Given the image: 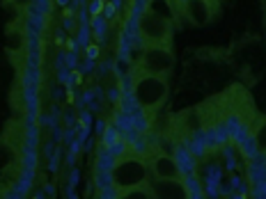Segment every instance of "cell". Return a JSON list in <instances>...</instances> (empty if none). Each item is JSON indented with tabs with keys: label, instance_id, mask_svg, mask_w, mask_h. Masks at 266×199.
I'll list each match as a JSON object with an SVG mask.
<instances>
[{
	"label": "cell",
	"instance_id": "32",
	"mask_svg": "<svg viewBox=\"0 0 266 199\" xmlns=\"http://www.w3.org/2000/svg\"><path fill=\"white\" fill-rule=\"evenodd\" d=\"M12 3L16 5L18 9H21V7H28V5H30V0H12Z\"/></svg>",
	"mask_w": 266,
	"mask_h": 199
},
{
	"label": "cell",
	"instance_id": "22",
	"mask_svg": "<svg viewBox=\"0 0 266 199\" xmlns=\"http://www.w3.org/2000/svg\"><path fill=\"white\" fill-rule=\"evenodd\" d=\"M90 37H92V28L90 26H78V35H76V51L87 48Z\"/></svg>",
	"mask_w": 266,
	"mask_h": 199
},
{
	"label": "cell",
	"instance_id": "18",
	"mask_svg": "<svg viewBox=\"0 0 266 199\" xmlns=\"http://www.w3.org/2000/svg\"><path fill=\"white\" fill-rule=\"evenodd\" d=\"M106 26H108V21L103 18V14H99V16H92V21H90V28H92V35L97 37V41H103V37H106Z\"/></svg>",
	"mask_w": 266,
	"mask_h": 199
},
{
	"label": "cell",
	"instance_id": "35",
	"mask_svg": "<svg viewBox=\"0 0 266 199\" xmlns=\"http://www.w3.org/2000/svg\"><path fill=\"white\" fill-rule=\"evenodd\" d=\"M151 199H156V197H154V195H151Z\"/></svg>",
	"mask_w": 266,
	"mask_h": 199
},
{
	"label": "cell",
	"instance_id": "27",
	"mask_svg": "<svg viewBox=\"0 0 266 199\" xmlns=\"http://www.w3.org/2000/svg\"><path fill=\"white\" fill-rule=\"evenodd\" d=\"M120 98H122V92L117 87L108 89V101H110V103H115V106H117V103H120Z\"/></svg>",
	"mask_w": 266,
	"mask_h": 199
},
{
	"label": "cell",
	"instance_id": "14",
	"mask_svg": "<svg viewBox=\"0 0 266 199\" xmlns=\"http://www.w3.org/2000/svg\"><path fill=\"white\" fill-rule=\"evenodd\" d=\"M120 140H122V133L117 131V126L113 124V121H108L106 129H103V133H101V144L103 146H113L115 142H120Z\"/></svg>",
	"mask_w": 266,
	"mask_h": 199
},
{
	"label": "cell",
	"instance_id": "33",
	"mask_svg": "<svg viewBox=\"0 0 266 199\" xmlns=\"http://www.w3.org/2000/svg\"><path fill=\"white\" fill-rule=\"evenodd\" d=\"M55 5H60V7H69L71 5V0H53Z\"/></svg>",
	"mask_w": 266,
	"mask_h": 199
},
{
	"label": "cell",
	"instance_id": "8",
	"mask_svg": "<svg viewBox=\"0 0 266 199\" xmlns=\"http://www.w3.org/2000/svg\"><path fill=\"white\" fill-rule=\"evenodd\" d=\"M172 158H174V163H177V167H179V172H182V174H197L199 160L191 154V151L186 149V146L182 144V142H177Z\"/></svg>",
	"mask_w": 266,
	"mask_h": 199
},
{
	"label": "cell",
	"instance_id": "25",
	"mask_svg": "<svg viewBox=\"0 0 266 199\" xmlns=\"http://www.w3.org/2000/svg\"><path fill=\"white\" fill-rule=\"evenodd\" d=\"M103 7H106V3H103V0H90L87 12L92 14V16H99V14H103Z\"/></svg>",
	"mask_w": 266,
	"mask_h": 199
},
{
	"label": "cell",
	"instance_id": "11",
	"mask_svg": "<svg viewBox=\"0 0 266 199\" xmlns=\"http://www.w3.org/2000/svg\"><path fill=\"white\" fill-rule=\"evenodd\" d=\"M115 163H117L115 156H110V151H108L106 146L99 144L97 156H94V169H97V172H113V169H115Z\"/></svg>",
	"mask_w": 266,
	"mask_h": 199
},
{
	"label": "cell",
	"instance_id": "1",
	"mask_svg": "<svg viewBox=\"0 0 266 199\" xmlns=\"http://www.w3.org/2000/svg\"><path fill=\"white\" fill-rule=\"evenodd\" d=\"M129 73L133 80V89H131L133 96L138 98V103H140L149 115H154V112L165 103V98H168V80L161 78V76L145 73L138 64L131 66Z\"/></svg>",
	"mask_w": 266,
	"mask_h": 199
},
{
	"label": "cell",
	"instance_id": "5",
	"mask_svg": "<svg viewBox=\"0 0 266 199\" xmlns=\"http://www.w3.org/2000/svg\"><path fill=\"white\" fill-rule=\"evenodd\" d=\"M218 12V0H186L184 5V16L193 26H204L209 23Z\"/></svg>",
	"mask_w": 266,
	"mask_h": 199
},
{
	"label": "cell",
	"instance_id": "13",
	"mask_svg": "<svg viewBox=\"0 0 266 199\" xmlns=\"http://www.w3.org/2000/svg\"><path fill=\"white\" fill-rule=\"evenodd\" d=\"M26 48V28L18 30V28H9L7 30V51L12 55H16L18 51Z\"/></svg>",
	"mask_w": 266,
	"mask_h": 199
},
{
	"label": "cell",
	"instance_id": "12",
	"mask_svg": "<svg viewBox=\"0 0 266 199\" xmlns=\"http://www.w3.org/2000/svg\"><path fill=\"white\" fill-rule=\"evenodd\" d=\"M23 28H26V32H32V35H44L46 28H49V16L46 14H26Z\"/></svg>",
	"mask_w": 266,
	"mask_h": 199
},
{
	"label": "cell",
	"instance_id": "26",
	"mask_svg": "<svg viewBox=\"0 0 266 199\" xmlns=\"http://www.w3.org/2000/svg\"><path fill=\"white\" fill-rule=\"evenodd\" d=\"M115 14H117V7H115V5H113V3H106V7H103V18H106V21H110Z\"/></svg>",
	"mask_w": 266,
	"mask_h": 199
},
{
	"label": "cell",
	"instance_id": "23",
	"mask_svg": "<svg viewBox=\"0 0 266 199\" xmlns=\"http://www.w3.org/2000/svg\"><path fill=\"white\" fill-rule=\"evenodd\" d=\"M106 149H108V151H110V156H115V158H117V160H120V158H124V156H126V154H131V151H129V144H126V142H124V140H120V142H115V144H113V146H106Z\"/></svg>",
	"mask_w": 266,
	"mask_h": 199
},
{
	"label": "cell",
	"instance_id": "30",
	"mask_svg": "<svg viewBox=\"0 0 266 199\" xmlns=\"http://www.w3.org/2000/svg\"><path fill=\"white\" fill-rule=\"evenodd\" d=\"M92 66H94L92 60H85L83 66H80V73H90V71H92Z\"/></svg>",
	"mask_w": 266,
	"mask_h": 199
},
{
	"label": "cell",
	"instance_id": "6",
	"mask_svg": "<svg viewBox=\"0 0 266 199\" xmlns=\"http://www.w3.org/2000/svg\"><path fill=\"white\" fill-rule=\"evenodd\" d=\"M151 195L156 199H188V190L182 179H154L149 177Z\"/></svg>",
	"mask_w": 266,
	"mask_h": 199
},
{
	"label": "cell",
	"instance_id": "29",
	"mask_svg": "<svg viewBox=\"0 0 266 199\" xmlns=\"http://www.w3.org/2000/svg\"><path fill=\"white\" fill-rule=\"evenodd\" d=\"M0 199H26V197L18 195V192L14 190V188H9V190H5V192H3V197H0Z\"/></svg>",
	"mask_w": 266,
	"mask_h": 199
},
{
	"label": "cell",
	"instance_id": "24",
	"mask_svg": "<svg viewBox=\"0 0 266 199\" xmlns=\"http://www.w3.org/2000/svg\"><path fill=\"white\" fill-rule=\"evenodd\" d=\"M97 199H120V190L115 186H108L103 190H97Z\"/></svg>",
	"mask_w": 266,
	"mask_h": 199
},
{
	"label": "cell",
	"instance_id": "3",
	"mask_svg": "<svg viewBox=\"0 0 266 199\" xmlns=\"http://www.w3.org/2000/svg\"><path fill=\"white\" fill-rule=\"evenodd\" d=\"M140 37L147 46H163L170 48L172 41V23L165 21L163 16H156L151 12H145L140 16Z\"/></svg>",
	"mask_w": 266,
	"mask_h": 199
},
{
	"label": "cell",
	"instance_id": "15",
	"mask_svg": "<svg viewBox=\"0 0 266 199\" xmlns=\"http://www.w3.org/2000/svg\"><path fill=\"white\" fill-rule=\"evenodd\" d=\"M120 199H151V188L149 183L140 188H131V190H120Z\"/></svg>",
	"mask_w": 266,
	"mask_h": 199
},
{
	"label": "cell",
	"instance_id": "7",
	"mask_svg": "<svg viewBox=\"0 0 266 199\" xmlns=\"http://www.w3.org/2000/svg\"><path fill=\"white\" fill-rule=\"evenodd\" d=\"M147 167H149V174L154 179H182V172H179L174 158L172 156H168V154H163V151H159V154L151 156V160L147 163Z\"/></svg>",
	"mask_w": 266,
	"mask_h": 199
},
{
	"label": "cell",
	"instance_id": "21",
	"mask_svg": "<svg viewBox=\"0 0 266 199\" xmlns=\"http://www.w3.org/2000/svg\"><path fill=\"white\" fill-rule=\"evenodd\" d=\"M92 183L97 186V190H103V188H108V186H115V183H113V172H97V169H94Z\"/></svg>",
	"mask_w": 266,
	"mask_h": 199
},
{
	"label": "cell",
	"instance_id": "20",
	"mask_svg": "<svg viewBox=\"0 0 266 199\" xmlns=\"http://www.w3.org/2000/svg\"><path fill=\"white\" fill-rule=\"evenodd\" d=\"M113 124L117 126V131H120L122 135H124V133H129V131H133V124H131V119L124 115V112L120 110V108H117V110H115V115H113Z\"/></svg>",
	"mask_w": 266,
	"mask_h": 199
},
{
	"label": "cell",
	"instance_id": "31",
	"mask_svg": "<svg viewBox=\"0 0 266 199\" xmlns=\"http://www.w3.org/2000/svg\"><path fill=\"white\" fill-rule=\"evenodd\" d=\"M78 179H80V174H78V169H71V179H69V186L74 188L76 183H78Z\"/></svg>",
	"mask_w": 266,
	"mask_h": 199
},
{
	"label": "cell",
	"instance_id": "9",
	"mask_svg": "<svg viewBox=\"0 0 266 199\" xmlns=\"http://www.w3.org/2000/svg\"><path fill=\"white\" fill-rule=\"evenodd\" d=\"M232 144H234L236 151H239V154L246 158V163H248V160H253V158H257V156L262 154V149H259V144H257V137L253 135V131L246 133L243 137H239V140L232 142Z\"/></svg>",
	"mask_w": 266,
	"mask_h": 199
},
{
	"label": "cell",
	"instance_id": "34",
	"mask_svg": "<svg viewBox=\"0 0 266 199\" xmlns=\"http://www.w3.org/2000/svg\"><path fill=\"white\" fill-rule=\"evenodd\" d=\"M46 197H49L46 192H35V197H32V199H46Z\"/></svg>",
	"mask_w": 266,
	"mask_h": 199
},
{
	"label": "cell",
	"instance_id": "17",
	"mask_svg": "<svg viewBox=\"0 0 266 199\" xmlns=\"http://www.w3.org/2000/svg\"><path fill=\"white\" fill-rule=\"evenodd\" d=\"M53 9V0H30V5L26 7V14H46L49 16Z\"/></svg>",
	"mask_w": 266,
	"mask_h": 199
},
{
	"label": "cell",
	"instance_id": "4",
	"mask_svg": "<svg viewBox=\"0 0 266 199\" xmlns=\"http://www.w3.org/2000/svg\"><path fill=\"white\" fill-rule=\"evenodd\" d=\"M174 58H172V51L163 48V46H147L140 55V66L145 73L151 76H161V78H168V73L172 71Z\"/></svg>",
	"mask_w": 266,
	"mask_h": 199
},
{
	"label": "cell",
	"instance_id": "2",
	"mask_svg": "<svg viewBox=\"0 0 266 199\" xmlns=\"http://www.w3.org/2000/svg\"><path fill=\"white\" fill-rule=\"evenodd\" d=\"M113 183L117 190H131V188H140L149 183V167L147 160L136 154H126L120 158L113 169Z\"/></svg>",
	"mask_w": 266,
	"mask_h": 199
},
{
	"label": "cell",
	"instance_id": "10",
	"mask_svg": "<svg viewBox=\"0 0 266 199\" xmlns=\"http://www.w3.org/2000/svg\"><path fill=\"white\" fill-rule=\"evenodd\" d=\"M32 183H35V169H26V167H21V172H18L16 181L12 183V188L18 192V195L28 197V195H30V190H32Z\"/></svg>",
	"mask_w": 266,
	"mask_h": 199
},
{
	"label": "cell",
	"instance_id": "16",
	"mask_svg": "<svg viewBox=\"0 0 266 199\" xmlns=\"http://www.w3.org/2000/svg\"><path fill=\"white\" fill-rule=\"evenodd\" d=\"M253 135L257 137V144L259 149L266 154V117H257L253 124Z\"/></svg>",
	"mask_w": 266,
	"mask_h": 199
},
{
	"label": "cell",
	"instance_id": "19",
	"mask_svg": "<svg viewBox=\"0 0 266 199\" xmlns=\"http://www.w3.org/2000/svg\"><path fill=\"white\" fill-rule=\"evenodd\" d=\"M39 165V158H37V149H21V167L26 169H37Z\"/></svg>",
	"mask_w": 266,
	"mask_h": 199
},
{
	"label": "cell",
	"instance_id": "28",
	"mask_svg": "<svg viewBox=\"0 0 266 199\" xmlns=\"http://www.w3.org/2000/svg\"><path fill=\"white\" fill-rule=\"evenodd\" d=\"M85 53H87V60H92V62H94V60L99 58V46L97 44H90L87 48H85Z\"/></svg>",
	"mask_w": 266,
	"mask_h": 199
}]
</instances>
